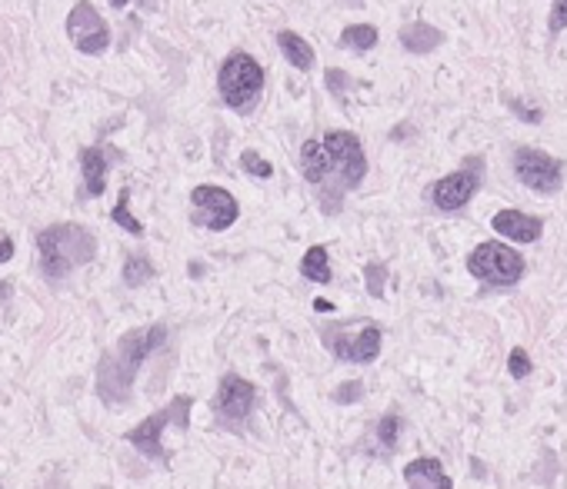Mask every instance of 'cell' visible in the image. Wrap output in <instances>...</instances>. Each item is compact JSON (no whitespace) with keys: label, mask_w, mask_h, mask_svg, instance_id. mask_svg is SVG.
<instances>
[{"label":"cell","mask_w":567,"mask_h":489,"mask_svg":"<svg viewBox=\"0 0 567 489\" xmlns=\"http://www.w3.org/2000/svg\"><path fill=\"white\" fill-rule=\"evenodd\" d=\"M167 339V330L161 323L144 326V330H130L120 337V343L97 366V393L107 407L110 403H127L130 390H134V376L141 370V363L154 353Z\"/></svg>","instance_id":"1"},{"label":"cell","mask_w":567,"mask_h":489,"mask_svg":"<svg viewBox=\"0 0 567 489\" xmlns=\"http://www.w3.org/2000/svg\"><path fill=\"white\" fill-rule=\"evenodd\" d=\"M37 250H40V270L48 279H64L71 270L91 263L97 256V240L81 223H54L48 230L37 233Z\"/></svg>","instance_id":"2"},{"label":"cell","mask_w":567,"mask_h":489,"mask_svg":"<svg viewBox=\"0 0 567 489\" xmlns=\"http://www.w3.org/2000/svg\"><path fill=\"white\" fill-rule=\"evenodd\" d=\"M264 67L250 57L248 50H234L227 54L221 70H217V90L234 114H254L260 104V93H264Z\"/></svg>","instance_id":"3"},{"label":"cell","mask_w":567,"mask_h":489,"mask_svg":"<svg viewBox=\"0 0 567 489\" xmlns=\"http://www.w3.org/2000/svg\"><path fill=\"white\" fill-rule=\"evenodd\" d=\"M467 270L487 287H514L524 277V256L514 246L487 240L467 256Z\"/></svg>","instance_id":"4"},{"label":"cell","mask_w":567,"mask_h":489,"mask_svg":"<svg viewBox=\"0 0 567 489\" xmlns=\"http://www.w3.org/2000/svg\"><path fill=\"white\" fill-rule=\"evenodd\" d=\"M190 407H194V399L190 396H174V403L164 409H157V413H151V416L144 419L137 430H130L124 440L130 442V446H137L141 453H147L151 459H167V450L164 442H161V433H164V426H178V430H188L190 426Z\"/></svg>","instance_id":"5"},{"label":"cell","mask_w":567,"mask_h":489,"mask_svg":"<svg viewBox=\"0 0 567 489\" xmlns=\"http://www.w3.org/2000/svg\"><path fill=\"white\" fill-rule=\"evenodd\" d=\"M324 150L331 153V174H337V190H354V186L364 184L367 176V157H364V147H361V140L354 133H347V130H327L324 137Z\"/></svg>","instance_id":"6"},{"label":"cell","mask_w":567,"mask_h":489,"mask_svg":"<svg viewBox=\"0 0 567 489\" xmlns=\"http://www.w3.org/2000/svg\"><path fill=\"white\" fill-rule=\"evenodd\" d=\"M240 217V203L234 200L231 190L217 184H197L190 190V220L207 230H227L234 227Z\"/></svg>","instance_id":"7"},{"label":"cell","mask_w":567,"mask_h":489,"mask_svg":"<svg viewBox=\"0 0 567 489\" xmlns=\"http://www.w3.org/2000/svg\"><path fill=\"white\" fill-rule=\"evenodd\" d=\"M64 27H67L71 44L81 54H87V57H100L107 47H110V27H107V21L97 13V7L91 0H77L71 7V13H67V21H64Z\"/></svg>","instance_id":"8"},{"label":"cell","mask_w":567,"mask_h":489,"mask_svg":"<svg viewBox=\"0 0 567 489\" xmlns=\"http://www.w3.org/2000/svg\"><path fill=\"white\" fill-rule=\"evenodd\" d=\"M510 163H514V176L524 186H531L534 193H554V190H561L564 167L551 153L534 150V147H518Z\"/></svg>","instance_id":"9"},{"label":"cell","mask_w":567,"mask_h":489,"mask_svg":"<svg viewBox=\"0 0 567 489\" xmlns=\"http://www.w3.org/2000/svg\"><path fill=\"white\" fill-rule=\"evenodd\" d=\"M477 186H481V157H467V167H464V170H454V174L441 176L438 184L431 186V200H434L438 210L454 213V210L471 203Z\"/></svg>","instance_id":"10"},{"label":"cell","mask_w":567,"mask_h":489,"mask_svg":"<svg viewBox=\"0 0 567 489\" xmlns=\"http://www.w3.org/2000/svg\"><path fill=\"white\" fill-rule=\"evenodd\" d=\"M380 330L374 323H367L357 337H344L337 326H324V343L331 347L337 360L347 363H374L380 353Z\"/></svg>","instance_id":"11"},{"label":"cell","mask_w":567,"mask_h":489,"mask_svg":"<svg viewBox=\"0 0 567 489\" xmlns=\"http://www.w3.org/2000/svg\"><path fill=\"white\" fill-rule=\"evenodd\" d=\"M254 399H257V390L254 383H248L244 376H237V373H227L224 380H221V390H217V409L224 413L227 419H248L250 409H254Z\"/></svg>","instance_id":"12"},{"label":"cell","mask_w":567,"mask_h":489,"mask_svg":"<svg viewBox=\"0 0 567 489\" xmlns=\"http://www.w3.org/2000/svg\"><path fill=\"white\" fill-rule=\"evenodd\" d=\"M497 236L514 240V244H537L544 233V223L537 217H528L520 210H497L494 220H491Z\"/></svg>","instance_id":"13"},{"label":"cell","mask_w":567,"mask_h":489,"mask_svg":"<svg viewBox=\"0 0 567 489\" xmlns=\"http://www.w3.org/2000/svg\"><path fill=\"white\" fill-rule=\"evenodd\" d=\"M404 479H407V489H454L438 456H421V459L407 463L404 466Z\"/></svg>","instance_id":"14"},{"label":"cell","mask_w":567,"mask_h":489,"mask_svg":"<svg viewBox=\"0 0 567 489\" xmlns=\"http://www.w3.org/2000/svg\"><path fill=\"white\" fill-rule=\"evenodd\" d=\"M107 170H110V160L100 147H83L81 150V174H83V186L91 197H100L107 190Z\"/></svg>","instance_id":"15"},{"label":"cell","mask_w":567,"mask_h":489,"mask_svg":"<svg viewBox=\"0 0 567 489\" xmlns=\"http://www.w3.org/2000/svg\"><path fill=\"white\" fill-rule=\"evenodd\" d=\"M297 160H301V174H304L308 184H327V176H331V153L324 150L320 140H304Z\"/></svg>","instance_id":"16"},{"label":"cell","mask_w":567,"mask_h":489,"mask_svg":"<svg viewBox=\"0 0 567 489\" xmlns=\"http://www.w3.org/2000/svg\"><path fill=\"white\" fill-rule=\"evenodd\" d=\"M441 44H444V34L431 23H407L401 30V47L407 54H431Z\"/></svg>","instance_id":"17"},{"label":"cell","mask_w":567,"mask_h":489,"mask_svg":"<svg viewBox=\"0 0 567 489\" xmlns=\"http://www.w3.org/2000/svg\"><path fill=\"white\" fill-rule=\"evenodd\" d=\"M277 47H281L284 60L297 70H310L314 67V60H318L314 57V47L297 34V30H281V34H277Z\"/></svg>","instance_id":"18"},{"label":"cell","mask_w":567,"mask_h":489,"mask_svg":"<svg viewBox=\"0 0 567 489\" xmlns=\"http://www.w3.org/2000/svg\"><path fill=\"white\" fill-rule=\"evenodd\" d=\"M301 277L310 279V283H320V287L331 283V260H327V250L320 244L310 246L308 253L301 256Z\"/></svg>","instance_id":"19"},{"label":"cell","mask_w":567,"mask_h":489,"mask_svg":"<svg viewBox=\"0 0 567 489\" xmlns=\"http://www.w3.org/2000/svg\"><path fill=\"white\" fill-rule=\"evenodd\" d=\"M341 47H351L357 54L374 50V47H378V27H374V23H351V27H344Z\"/></svg>","instance_id":"20"},{"label":"cell","mask_w":567,"mask_h":489,"mask_svg":"<svg viewBox=\"0 0 567 489\" xmlns=\"http://www.w3.org/2000/svg\"><path fill=\"white\" fill-rule=\"evenodd\" d=\"M130 186H120V197H118V203H114V210H110V220L118 223V227H124L127 233H134V236H141L144 233V223L130 213Z\"/></svg>","instance_id":"21"},{"label":"cell","mask_w":567,"mask_h":489,"mask_svg":"<svg viewBox=\"0 0 567 489\" xmlns=\"http://www.w3.org/2000/svg\"><path fill=\"white\" fill-rule=\"evenodd\" d=\"M147 279H154L151 260H147V256H127V263H124V283H127V287H144Z\"/></svg>","instance_id":"22"},{"label":"cell","mask_w":567,"mask_h":489,"mask_svg":"<svg viewBox=\"0 0 567 489\" xmlns=\"http://www.w3.org/2000/svg\"><path fill=\"white\" fill-rule=\"evenodd\" d=\"M240 167H244L250 176H257V180H271V176H274V163L264 160L257 150H244V153H240Z\"/></svg>","instance_id":"23"},{"label":"cell","mask_w":567,"mask_h":489,"mask_svg":"<svg viewBox=\"0 0 567 489\" xmlns=\"http://www.w3.org/2000/svg\"><path fill=\"white\" fill-rule=\"evenodd\" d=\"M397 436H401V419H397V413H388V416H380L378 423V440L388 446V450H394L397 446Z\"/></svg>","instance_id":"24"},{"label":"cell","mask_w":567,"mask_h":489,"mask_svg":"<svg viewBox=\"0 0 567 489\" xmlns=\"http://www.w3.org/2000/svg\"><path fill=\"white\" fill-rule=\"evenodd\" d=\"M534 370V363H531V356L524 353V347H514L510 349V356H508V373L514 376V380H524L528 373Z\"/></svg>","instance_id":"25"},{"label":"cell","mask_w":567,"mask_h":489,"mask_svg":"<svg viewBox=\"0 0 567 489\" xmlns=\"http://www.w3.org/2000/svg\"><path fill=\"white\" fill-rule=\"evenodd\" d=\"M364 277H367V293L371 296H384V277H388L384 263H367Z\"/></svg>","instance_id":"26"},{"label":"cell","mask_w":567,"mask_h":489,"mask_svg":"<svg viewBox=\"0 0 567 489\" xmlns=\"http://www.w3.org/2000/svg\"><path fill=\"white\" fill-rule=\"evenodd\" d=\"M364 396V383L361 380H351V383H341L337 390H334V399L337 403H357Z\"/></svg>","instance_id":"27"},{"label":"cell","mask_w":567,"mask_h":489,"mask_svg":"<svg viewBox=\"0 0 567 489\" xmlns=\"http://www.w3.org/2000/svg\"><path fill=\"white\" fill-rule=\"evenodd\" d=\"M508 104H510V114L520 116V120H528V124H541V120H544L541 110H531V107H528V104H520V100H514V97H510Z\"/></svg>","instance_id":"28"},{"label":"cell","mask_w":567,"mask_h":489,"mask_svg":"<svg viewBox=\"0 0 567 489\" xmlns=\"http://www.w3.org/2000/svg\"><path fill=\"white\" fill-rule=\"evenodd\" d=\"M324 77H327V87H331V93L344 97V90H347V83H351V77H347L344 70H327Z\"/></svg>","instance_id":"29"},{"label":"cell","mask_w":567,"mask_h":489,"mask_svg":"<svg viewBox=\"0 0 567 489\" xmlns=\"http://www.w3.org/2000/svg\"><path fill=\"white\" fill-rule=\"evenodd\" d=\"M547 23H551V30H554V34L557 30H564L567 27V0H554V11H551V21Z\"/></svg>","instance_id":"30"},{"label":"cell","mask_w":567,"mask_h":489,"mask_svg":"<svg viewBox=\"0 0 567 489\" xmlns=\"http://www.w3.org/2000/svg\"><path fill=\"white\" fill-rule=\"evenodd\" d=\"M7 260H13V240L7 233H0V263H7Z\"/></svg>","instance_id":"31"},{"label":"cell","mask_w":567,"mask_h":489,"mask_svg":"<svg viewBox=\"0 0 567 489\" xmlns=\"http://www.w3.org/2000/svg\"><path fill=\"white\" fill-rule=\"evenodd\" d=\"M314 310H320V313H331L334 303L331 300H314Z\"/></svg>","instance_id":"32"},{"label":"cell","mask_w":567,"mask_h":489,"mask_svg":"<svg viewBox=\"0 0 567 489\" xmlns=\"http://www.w3.org/2000/svg\"><path fill=\"white\" fill-rule=\"evenodd\" d=\"M110 7H118L120 11V7H127V0H110Z\"/></svg>","instance_id":"33"},{"label":"cell","mask_w":567,"mask_h":489,"mask_svg":"<svg viewBox=\"0 0 567 489\" xmlns=\"http://www.w3.org/2000/svg\"><path fill=\"white\" fill-rule=\"evenodd\" d=\"M0 489H4V486H0Z\"/></svg>","instance_id":"34"}]
</instances>
